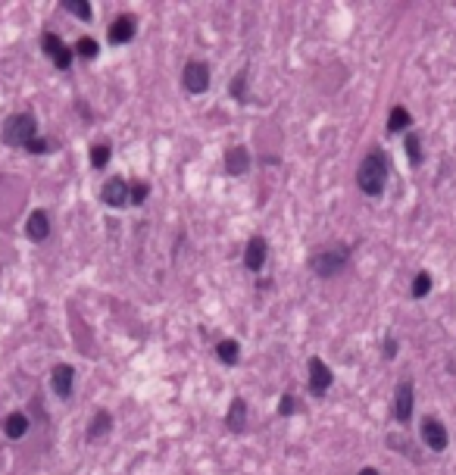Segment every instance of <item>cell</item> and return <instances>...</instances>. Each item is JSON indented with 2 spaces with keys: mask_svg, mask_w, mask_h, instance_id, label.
<instances>
[{
  "mask_svg": "<svg viewBox=\"0 0 456 475\" xmlns=\"http://www.w3.org/2000/svg\"><path fill=\"white\" fill-rule=\"evenodd\" d=\"M22 150H29V153H50V150H57V141H50V138H31L29 144L22 147Z\"/></svg>",
  "mask_w": 456,
  "mask_h": 475,
  "instance_id": "obj_26",
  "label": "cell"
},
{
  "mask_svg": "<svg viewBox=\"0 0 456 475\" xmlns=\"http://www.w3.org/2000/svg\"><path fill=\"white\" fill-rule=\"evenodd\" d=\"M135 31H138L135 16L122 13V16H119L116 22L110 25V41H113V44H125V41H131V38H135Z\"/></svg>",
  "mask_w": 456,
  "mask_h": 475,
  "instance_id": "obj_15",
  "label": "cell"
},
{
  "mask_svg": "<svg viewBox=\"0 0 456 475\" xmlns=\"http://www.w3.org/2000/svg\"><path fill=\"white\" fill-rule=\"evenodd\" d=\"M422 441H425L428 451L441 453V451H447V444H450V434H447L444 423H438L434 416H425L422 419Z\"/></svg>",
  "mask_w": 456,
  "mask_h": 475,
  "instance_id": "obj_5",
  "label": "cell"
},
{
  "mask_svg": "<svg viewBox=\"0 0 456 475\" xmlns=\"http://www.w3.org/2000/svg\"><path fill=\"white\" fill-rule=\"evenodd\" d=\"M59 6H63V10H69V13H72V16L85 19V22H88V19L94 16V13H91V3H88V0H63V3H59Z\"/></svg>",
  "mask_w": 456,
  "mask_h": 475,
  "instance_id": "obj_21",
  "label": "cell"
},
{
  "mask_svg": "<svg viewBox=\"0 0 456 475\" xmlns=\"http://www.w3.org/2000/svg\"><path fill=\"white\" fill-rule=\"evenodd\" d=\"M35 132H38L35 113H13V116L3 119L0 138H3V144H10V147H25L31 138H35Z\"/></svg>",
  "mask_w": 456,
  "mask_h": 475,
  "instance_id": "obj_3",
  "label": "cell"
},
{
  "mask_svg": "<svg viewBox=\"0 0 456 475\" xmlns=\"http://www.w3.org/2000/svg\"><path fill=\"white\" fill-rule=\"evenodd\" d=\"M306 369H310V394L313 397H325L328 388H332V369L319 357H310Z\"/></svg>",
  "mask_w": 456,
  "mask_h": 475,
  "instance_id": "obj_7",
  "label": "cell"
},
{
  "mask_svg": "<svg viewBox=\"0 0 456 475\" xmlns=\"http://www.w3.org/2000/svg\"><path fill=\"white\" fill-rule=\"evenodd\" d=\"M247 76H250V69L244 66V69L234 76V82H231V97L238 100V104H247V91H244L247 88Z\"/></svg>",
  "mask_w": 456,
  "mask_h": 475,
  "instance_id": "obj_22",
  "label": "cell"
},
{
  "mask_svg": "<svg viewBox=\"0 0 456 475\" xmlns=\"http://www.w3.org/2000/svg\"><path fill=\"white\" fill-rule=\"evenodd\" d=\"M404 147H406V157H410V163L413 166H422V138L415 135V132H410V135L404 138Z\"/></svg>",
  "mask_w": 456,
  "mask_h": 475,
  "instance_id": "obj_20",
  "label": "cell"
},
{
  "mask_svg": "<svg viewBox=\"0 0 456 475\" xmlns=\"http://www.w3.org/2000/svg\"><path fill=\"white\" fill-rule=\"evenodd\" d=\"M410 122H413L410 110H406V106H394L391 116H387V132H391V135H397V132L410 129Z\"/></svg>",
  "mask_w": 456,
  "mask_h": 475,
  "instance_id": "obj_19",
  "label": "cell"
},
{
  "mask_svg": "<svg viewBox=\"0 0 456 475\" xmlns=\"http://www.w3.org/2000/svg\"><path fill=\"white\" fill-rule=\"evenodd\" d=\"M110 153H113L110 144H94L91 147V166L94 169H104V166L110 163Z\"/></svg>",
  "mask_w": 456,
  "mask_h": 475,
  "instance_id": "obj_25",
  "label": "cell"
},
{
  "mask_svg": "<svg viewBox=\"0 0 456 475\" xmlns=\"http://www.w3.org/2000/svg\"><path fill=\"white\" fill-rule=\"evenodd\" d=\"M3 432H6V438H13V441L25 438V432H29V416H25V413H10V416L3 419Z\"/></svg>",
  "mask_w": 456,
  "mask_h": 475,
  "instance_id": "obj_16",
  "label": "cell"
},
{
  "mask_svg": "<svg viewBox=\"0 0 456 475\" xmlns=\"http://www.w3.org/2000/svg\"><path fill=\"white\" fill-rule=\"evenodd\" d=\"M41 50L53 59V63H57V69H63V72H66V69L72 66V50L66 48L63 38L53 35V31H44V35H41Z\"/></svg>",
  "mask_w": 456,
  "mask_h": 475,
  "instance_id": "obj_6",
  "label": "cell"
},
{
  "mask_svg": "<svg viewBox=\"0 0 456 475\" xmlns=\"http://www.w3.org/2000/svg\"><path fill=\"white\" fill-rule=\"evenodd\" d=\"M100 200H104L106 206H125L129 204V182L119 176H113L110 182L100 188Z\"/></svg>",
  "mask_w": 456,
  "mask_h": 475,
  "instance_id": "obj_10",
  "label": "cell"
},
{
  "mask_svg": "<svg viewBox=\"0 0 456 475\" xmlns=\"http://www.w3.org/2000/svg\"><path fill=\"white\" fill-rule=\"evenodd\" d=\"M147 194H150V185H147V182H131L129 185V204H144V200H147Z\"/></svg>",
  "mask_w": 456,
  "mask_h": 475,
  "instance_id": "obj_27",
  "label": "cell"
},
{
  "mask_svg": "<svg viewBox=\"0 0 456 475\" xmlns=\"http://www.w3.org/2000/svg\"><path fill=\"white\" fill-rule=\"evenodd\" d=\"M72 53H78V57H85V59H94L100 53V44L94 41V38H78L76 48H72Z\"/></svg>",
  "mask_w": 456,
  "mask_h": 475,
  "instance_id": "obj_24",
  "label": "cell"
},
{
  "mask_svg": "<svg viewBox=\"0 0 456 475\" xmlns=\"http://www.w3.org/2000/svg\"><path fill=\"white\" fill-rule=\"evenodd\" d=\"M228 432L234 434H244L247 432V400L244 397H234L231 406H228V416H225Z\"/></svg>",
  "mask_w": 456,
  "mask_h": 475,
  "instance_id": "obj_14",
  "label": "cell"
},
{
  "mask_svg": "<svg viewBox=\"0 0 456 475\" xmlns=\"http://www.w3.org/2000/svg\"><path fill=\"white\" fill-rule=\"evenodd\" d=\"M428 291H432V276H428V269L415 272V278H413V297H415V300H422Z\"/></svg>",
  "mask_w": 456,
  "mask_h": 475,
  "instance_id": "obj_23",
  "label": "cell"
},
{
  "mask_svg": "<svg viewBox=\"0 0 456 475\" xmlns=\"http://www.w3.org/2000/svg\"><path fill=\"white\" fill-rule=\"evenodd\" d=\"M385 182H387V157L381 150H372L363 163H359L357 185L363 194H369V197H378V194L385 191Z\"/></svg>",
  "mask_w": 456,
  "mask_h": 475,
  "instance_id": "obj_1",
  "label": "cell"
},
{
  "mask_svg": "<svg viewBox=\"0 0 456 475\" xmlns=\"http://www.w3.org/2000/svg\"><path fill=\"white\" fill-rule=\"evenodd\" d=\"M50 388H53V394H57V397L69 400V397H72V388H76V366H69V363L53 366Z\"/></svg>",
  "mask_w": 456,
  "mask_h": 475,
  "instance_id": "obj_8",
  "label": "cell"
},
{
  "mask_svg": "<svg viewBox=\"0 0 456 475\" xmlns=\"http://www.w3.org/2000/svg\"><path fill=\"white\" fill-rule=\"evenodd\" d=\"M216 357L222 360L225 366H238V360H241V344H238L234 338L219 341V344H216Z\"/></svg>",
  "mask_w": 456,
  "mask_h": 475,
  "instance_id": "obj_18",
  "label": "cell"
},
{
  "mask_svg": "<svg viewBox=\"0 0 456 475\" xmlns=\"http://www.w3.org/2000/svg\"><path fill=\"white\" fill-rule=\"evenodd\" d=\"M110 428H113V416L106 410H97L88 425V441H100L104 434H110Z\"/></svg>",
  "mask_w": 456,
  "mask_h": 475,
  "instance_id": "obj_17",
  "label": "cell"
},
{
  "mask_svg": "<svg viewBox=\"0 0 456 475\" xmlns=\"http://www.w3.org/2000/svg\"><path fill=\"white\" fill-rule=\"evenodd\" d=\"M182 85L191 94H204V91L210 88V66H206L204 59H187L182 69Z\"/></svg>",
  "mask_w": 456,
  "mask_h": 475,
  "instance_id": "obj_4",
  "label": "cell"
},
{
  "mask_svg": "<svg viewBox=\"0 0 456 475\" xmlns=\"http://www.w3.org/2000/svg\"><path fill=\"white\" fill-rule=\"evenodd\" d=\"M25 235H29L35 244H41V241L50 238V216H47V210H31L29 219H25Z\"/></svg>",
  "mask_w": 456,
  "mask_h": 475,
  "instance_id": "obj_11",
  "label": "cell"
},
{
  "mask_svg": "<svg viewBox=\"0 0 456 475\" xmlns=\"http://www.w3.org/2000/svg\"><path fill=\"white\" fill-rule=\"evenodd\" d=\"M250 169V150L247 147H228L225 150V172L228 176H244Z\"/></svg>",
  "mask_w": 456,
  "mask_h": 475,
  "instance_id": "obj_13",
  "label": "cell"
},
{
  "mask_svg": "<svg viewBox=\"0 0 456 475\" xmlns=\"http://www.w3.org/2000/svg\"><path fill=\"white\" fill-rule=\"evenodd\" d=\"M413 404H415V394H413V381H400L397 385V397H394V416L397 423H410L413 419Z\"/></svg>",
  "mask_w": 456,
  "mask_h": 475,
  "instance_id": "obj_9",
  "label": "cell"
},
{
  "mask_svg": "<svg viewBox=\"0 0 456 475\" xmlns=\"http://www.w3.org/2000/svg\"><path fill=\"white\" fill-rule=\"evenodd\" d=\"M294 413H297V397H294V394H281L278 416H294Z\"/></svg>",
  "mask_w": 456,
  "mask_h": 475,
  "instance_id": "obj_28",
  "label": "cell"
},
{
  "mask_svg": "<svg viewBox=\"0 0 456 475\" xmlns=\"http://www.w3.org/2000/svg\"><path fill=\"white\" fill-rule=\"evenodd\" d=\"M266 253H269V247H266V238L263 235H253L247 241V250H244V266L250 272H259L266 266Z\"/></svg>",
  "mask_w": 456,
  "mask_h": 475,
  "instance_id": "obj_12",
  "label": "cell"
},
{
  "mask_svg": "<svg viewBox=\"0 0 456 475\" xmlns=\"http://www.w3.org/2000/svg\"><path fill=\"white\" fill-rule=\"evenodd\" d=\"M350 263V247L344 244H334V247H325V250H316L310 257V272L319 278H334L347 269Z\"/></svg>",
  "mask_w": 456,
  "mask_h": 475,
  "instance_id": "obj_2",
  "label": "cell"
},
{
  "mask_svg": "<svg viewBox=\"0 0 456 475\" xmlns=\"http://www.w3.org/2000/svg\"><path fill=\"white\" fill-rule=\"evenodd\" d=\"M357 475H378V469H372V466H366V469H359Z\"/></svg>",
  "mask_w": 456,
  "mask_h": 475,
  "instance_id": "obj_30",
  "label": "cell"
},
{
  "mask_svg": "<svg viewBox=\"0 0 456 475\" xmlns=\"http://www.w3.org/2000/svg\"><path fill=\"white\" fill-rule=\"evenodd\" d=\"M397 357V338H391V334H387L385 338V360H394Z\"/></svg>",
  "mask_w": 456,
  "mask_h": 475,
  "instance_id": "obj_29",
  "label": "cell"
}]
</instances>
